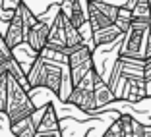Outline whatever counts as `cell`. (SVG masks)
<instances>
[{"instance_id": "cell-1", "label": "cell", "mask_w": 151, "mask_h": 137, "mask_svg": "<svg viewBox=\"0 0 151 137\" xmlns=\"http://www.w3.org/2000/svg\"><path fill=\"white\" fill-rule=\"evenodd\" d=\"M68 73V71H66ZM64 68L60 62H50L47 58L39 56L33 60L31 68L27 70L25 73V79H27V85H29V93L33 89H49L52 93H56L58 97L62 98V83H64Z\"/></svg>"}, {"instance_id": "cell-2", "label": "cell", "mask_w": 151, "mask_h": 137, "mask_svg": "<svg viewBox=\"0 0 151 137\" xmlns=\"http://www.w3.org/2000/svg\"><path fill=\"white\" fill-rule=\"evenodd\" d=\"M37 110L35 102L31 101V95L27 89H23V85L19 83L16 77H12L10 73H6V116L8 122H19V120L31 116Z\"/></svg>"}, {"instance_id": "cell-3", "label": "cell", "mask_w": 151, "mask_h": 137, "mask_svg": "<svg viewBox=\"0 0 151 137\" xmlns=\"http://www.w3.org/2000/svg\"><path fill=\"white\" fill-rule=\"evenodd\" d=\"M66 68H68V79H70V87H76L83 79L85 75L95 68L93 62V49L87 43H81L68 50L66 54Z\"/></svg>"}, {"instance_id": "cell-4", "label": "cell", "mask_w": 151, "mask_h": 137, "mask_svg": "<svg viewBox=\"0 0 151 137\" xmlns=\"http://www.w3.org/2000/svg\"><path fill=\"white\" fill-rule=\"evenodd\" d=\"M145 33L147 23L130 21V27L126 29L122 37V46L118 50V58H128V60H143V49H145Z\"/></svg>"}, {"instance_id": "cell-5", "label": "cell", "mask_w": 151, "mask_h": 137, "mask_svg": "<svg viewBox=\"0 0 151 137\" xmlns=\"http://www.w3.org/2000/svg\"><path fill=\"white\" fill-rule=\"evenodd\" d=\"M116 16H118V6L101 0H87V25L91 27V33L112 25L116 21Z\"/></svg>"}, {"instance_id": "cell-6", "label": "cell", "mask_w": 151, "mask_h": 137, "mask_svg": "<svg viewBox=\"0 0 151 137\" xmlns=\"http://www.w3.org/2000/svg\"><path fill=\"white\" fill-rule=\"evenodd\" d=\"M93 70L89 71L76 87L70 89V93H68L64 102H70V104H74L76 108H80L83 112H95L97 110L95 98H93Z\"/></svg>"}, {"instance_id": "cell-7", "label": "cell", "mask_w": 151, "mask_h": 137, "mask_svg": "<svg viewBox=\"0 0 151 137\" xmlns=\"http://www.w3.org/2000/svg\"><path fill=\"white\" fill-rule=\"evenodd\" d=\"M45 46L58 50L66 56V14L62 8H58V12L54 14V19L49 29V39H47Z\"/></svg>"}, {"instance_id": "cell-8", "label": "cell", "mask_w": 151, "mask_h": 137, "mask_svg": "<svg viewBox=\"0 0 151 137\" xmlns=\"http://www.w3.org/2000/svg\"><path fill=\"white\" fill-rule=\"evenodd\" d=\"M52 19H54V18L47 19L45 16H43V18H37V21L25 31V41H23V43H25L35 54H39L41 50L45 49L47 39H49V29H50V23H52Z\"/></svg>"}, {"instance_id": "cell-9", "label": "cell", "mask_w": 151, "mask_h": 137, "mask_svg": "<svg viewBox=\"0 0 151 137\" xmlns=\"http://www.w3.org/2000/svg\"><path fill=\"white\" fill-rule=\"evenodd\" d=\"M2 37H4V43L10 50L25 41V27H23V21L19 18V14L16 12V8H14V16L8 21V29H6V33Z\"/></svg>"}, {"instance_id": "cell-10", "label": "cell", "mask_w": 151, "mask_h": 137, "mask_svg": "<svg viewBox=\"0 0 151 137\" xmlns=\"http://www.w3.org/2000/svg\"><path fill=\"white\" fill-rule=\"evenodd\" d=\"M93 98H95L97 110L116 101L114 95H112V91H111V87H109V83L103 79V75L99 73L97 70H93Z\"/></svg>"}, {"instance_id": "cell-11", "label": "cell", "mask_w": 151, "mask_h": 137, "mask_svg": "<svg viewBox=\"0 0 151 137\" xmlns=\"http://www.w3.org/2000/svg\"><path fill=\"white\" fill-rule=\"evenodd\" d=\"M60 8L64 10L68 21H70L76 29H81V27L87 23V14H85L83 6H81V0H72L70 4H62Z\"/></svg>"}, {"instance_id": "cell-12", "label": "cell", "mask_w": 151, "mask_h": 137, "mask_svg": "<svg viewBox=\"0 0 151 137\" xmlns=\"http://www.w3.org/2000/svg\"><path fill=\"white\" fill-rule=\"evenodd\" d=\"M91 37H93L95 46H107V44H112V43H116V41H120L122 37H124V33L112 23V25L103 27V29H99V31H93Z\"/></svg>"}, {"instance_id": "cell-13", "label": "cell", "mask_w": 151, "mask_h": 137, "mask_svg": "<svg viewBox=\"0 0 151 137\" xmlns=\"http://www.w3.org/2000/svg\"><path fill=\"white\" fill-rule=\"evenodd\" d=\"M37 110L33 112L31 116H27V118L19 120V122H14L12 126H10V129H12V133L16 137H33L37 131Z\"/></svg>"}, {"instance_id": "cell-14", "label": "cell", "mask_w": 151, "mask_h": 137, "mask_svg": "<svg viewBox=\"0 0 151 137\" xmlns=\"http://www.w3.org/2000/svg\"><path fill=\"white\" fill-rule=\"evenodd\" d=\"M50 129H60V122H58V116H56V110L54 106L47 104L45 106L43 114L39 118V124H37V131H50Z\"/></svg>"}, {"instance_id": "cell-15", "label": "cell", "mask_w": 151, "mask_h": 137, "mask_svg": "<svg viewBox=\"0 0 151 137\" xmlns=\"http://www.w3.org/2000/svg\"><path fill=\"white\" fill-rule=\"evenodd\" d=\"M130 14H132V21L147 23L151 18V0H134Z\"/></svg>"}, {"instance_id": "cell-16", "label": "cell", "mask_w": 151, "mask_h": 137, "mask_svg": "<svg viewBox=\"0 0 151 137\" xmlns=\"http://www.w3.org/2000/svg\"><path fill=\"white\" fill-rule=\"evenodd\" d=\"M151 56V18L147 21V33H145V49H143V60Z\"/></svg>"}, {"instance_id": "cell-17", "label": "cell", "mask_w": 151, "mask_h": 137, "mask_svg": "<svg viewBox=\"0 0 151 137\" xmlns=\"http://www.w3.org/2000/svg\"><path fill=\"white\" fill-rule=\"evenodd\" d=\"M6 108V73L0 75V110Z\"/></svg>"}, {"instance_id": "cell-18", "label": "cell", "mask_w": 151, "mask_h": 137, "mask_svg": "<svg viewBox=\"0 0 151 137\" xmlns=\"http://www.w3.org/2000/svg\"><path fill=\"white\" fill-rule=\"evenodd\" d=\"M33 137H62L60 129H50V131H35Z\"/></svg>"}, {"instance_id": "cell-19", "label": "cell", "mask_w": 151, "mask_h": 137, "mask_svg": "<svg viewBox=\"0 0 151 137\" xmlns=\"http://www.w3.org/2000/svg\"><path fill=\"white\" fill-rule=\"evenodd\" d=\"M145 93H147V97H151V79L145 81Z\"/></svg>"}, {"instance_id": "cell-20", "label": "cell", "mask_w": 151, "mask_h": 137, "mask_svg": "<svg viewBox=\"0 0 151 137\" xmlns=\"http://www.w3.org/2000/svg\"><path fill=\"white\" fill-rule=\"evenodd\" d=\"M103 137H122V135H111V133L105 131V133H103Z\"/></svg>"}]
</instances>
